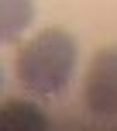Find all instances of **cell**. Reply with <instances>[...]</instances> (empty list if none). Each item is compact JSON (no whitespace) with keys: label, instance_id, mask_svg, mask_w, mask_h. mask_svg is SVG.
I'll return each instance as SVG.
<instances>
[{"label":"cell","instance_id":"1","mask_svg":"<svg viewBox=\"0 0 117 131\" xmlns=\"http://www.w3.org/2000/svg\"><path fill=\"white\" fill-rule=\"evenodd\" d=\"M76 59H79L76 38L58 31V28H45L31 41L21 45L14 72H17V83L28 93L55 97L69 86L72 72H76Z\"/></svg>","mask_w":117,"mask_h":131},{"label":"cell","instance_id":"2","mask_svg":"<svg viewBox=\"0 0 117 131\" xmlns=\"http://www.w3.org/2000/svg\"><path fill=\"white\" fill-rule=\"evenodd\" d=\"M83 104L97 117L117 114V45H107L93 55L83 83Z\"/></svg>","mask_w":117,"mask_h":131},{"label":"cell","instance_id":"3","mask_svg":"<svg viewBox=\"0 0 117 131\" xmlns=\"http://www.w3.org/2000/svg\"><path fill=\"white\" fill-rule=\"evenodd\" d=\"M34 21V0H0V45L21 38Z\"/></svg>","mask_w":117,"mask_h":131},{"label":"cell","instance_id":"4","mask_svg":"<svg viewBox=\"0 0 117 131\" xmlns=\"http://www.w3.org/2000/svg\"><path fill=\"white\" fill-rule=\"evenodd\" d=\"M48 117L28 100H7L0 107V131H41Z\"/></svg>","mask_w":117,"mask_h":131},{"label":"cell","instance_id":"5","mask_svg":"<svg viewBox=\"0 0 117 131\" xmlns=\"http://www.w3.org/2000/svg\"><path fill=\"white\" fill-rule=\"evenodd\" d=\"M0 86H4V72H0Z\"/></svg>","mask_w":117,"mask_h":131}]
</instances>
